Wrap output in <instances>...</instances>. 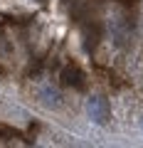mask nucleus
<instances>
[{"mask_svg": "<svg viewBox=\"0 0 143 148\" xmlns=\"http://www.w3.org/2000/svg\"><path fill=\"white\" fill-rule=\"evenodd\" d=\"M86 114L96 126H106L111 121V109H109V101L104 96H89L86 101Z\"/></svg>", "mask_w": 143, "mask_h": 148, "instance_id": "1", "label": "nucleus"}, {"mask_svg": "<svg viewBox=\"0 0 143 148\" xmlns=\"http://www.w3.org/2000/svg\"><path fill=\"white\" fill-rule=\"evenodd\" d=\"M40 99H42V104L44 106H49V109H57L59 104H62V96H59V91L54 89V86H44L42 91H40Z\"/></svg>", "mask_w": 143, "mask_h": 148, "instance_id": "2", "label": "nucleus"}, {"mask_svg": "<svg viewBox=\"0 0 143 148\" xmlns=\"http://www.w3.org/2000/svg\"><path fill=\"white\" fill-rule=\"evenodd\" d=\"M62 77H64V84H72L74 89H84V82H81L84 77H81V72H79L77 67L64 69V74H62Z\"/></svg>", "mask_w": 143, "mask_h": 148, "instance_id": "3", "label": "nucleus"}, {"mask_svg": "<svg viewBox=\"0 0 143 148\" xmlns=\"http://www.w3.org/2000/svg\"><path fill=\"white\" fill-rule=\"evenodd\" d=\"M141 128H143V119H141Z\"/></svg>", "mask_w": 143, "mask_h": 148, "instance_id": "4", "label": "nucleus"}]
</instances>
